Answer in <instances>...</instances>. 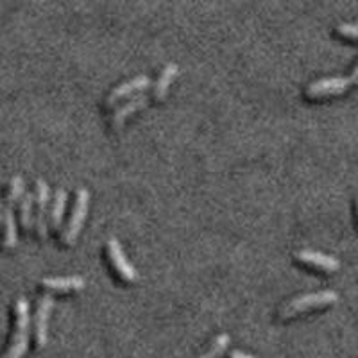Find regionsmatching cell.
I'll return each instance as SVG.
<instances>
[{
  "label": "cell",
  "instance_id": "obj_1",
  "mask_svg": "<svg viewBox=\"0 0 358 358\" xmlns=\"http://www.w3.org/2000/svg\"><path fill=\"white\" fill-rule=\"evenodd\" d=\"M25 192V181L22 176H13L9 181L8 194L2 203V220H0V245L4 249H15L18 242L15 208L20 203Z\"/></svg>",
  "mask_w": 358,
  "mask_h": 358
},
{
  "label": "cell",
  "instance_id": "obj_2",
  "mask_svg": "<svg viewBox=\"0 0 358 358\" xmlns=\"http://www.w3.org/2000/svg\"><path fill=\"white\" fill-rule=\"evenodd\" d=\"M31 335V315H29V301L24 296H18L13 305V331L9 344L0 358H24L29 348Z\"/></svg>",
  "mask_w": 358,
  "mask_h": 358
},
{
  "label": "cell",
  "instance_id": "obj_3",
  "mask_svg": "<svg viewBox=\"0 0 358 358\" xmlns=\"http://www.w3.org/2000/svg\"><path fill=\"white\" fill-rule=\"evenodd\" d=\"M338 301V294L335 290H319V292H310L297 296L290 299L287 305L280 308V319H290L297 313L306 312V310L319 308V306L334 305Z\"/></svg>",
  "mask_w": 358,
  "mask_h": 358
},
{
  "label": "cell",
  "instance_id": "obj_4",
  "mask_svg": "<svg viewBox=\"0 0 358 358\" xmlns=\"http://www.w3.org/2000/svg\"><path fill=\"white\" fill-rule=\"evenodd\" d=\"M88 203H90V192L86 188H79L76 192V203L72 208V215H70L69 222H66L65 229L62 233V242L65 245H72L76 238L81 233L83 224H85L86 213H88Z\"/></svg>",
  "mask_w": 358,
  "mask_h": 358
},
{
  "label": "cell",
  "instance_id": "obj_5",
  "mask_svg": "<svg viewBox=\"0 0 358 358\" xmlns=\"http://www.w3.org/2000/svg\"><path fill=\"white\" fill-rule=\"evenodd\" d=\"M54 306V297L50 294H41L36 301L33 315V337L38 350H43L49 341V317Z\"/></svg>",
  "mask_w": 358,
  "mask_h": 358
},
{
  "label": "cell",
  "instance_id": "obj_6",
  "mask_svg": "<svg viewBox=\"0 0 358 358\" xmlns=\"http://www.w3.org/2000/svg\"><path fill=\"white\" fill-rule=\"evenodd\" d=\"M34 231L40 236L41 241L47 238V231H49V199L50 190L49 185L45 183L43 179H36L34 185Z\"/></svg>",
  "mask_w": 358,
  "mask_h": 358
},
{
  "label": "cell",
  "instance_id": "obj_7",
  "mask_svg": "<svg viewBox=\"0 0 358 358\" xmlns=\"http://www.w3.org/2000/svg\"><path fill=\"white\" fill-rule=\"evenodd\" d=\"M106 251H108V258H110L111 265L115 267L117 274L122 278L124 281H134L136 280V271L131 265V262L127 260L126 252H124L122 245L117 238H110L106 242Z\"/></svg>",
  "mask_w": 358,
  "mask_h": 358
},
{
  "label": "cell",
  "instance_id": "obj_8",
  "mask_svg": "<svg viewBox=\"0 0 358 358\" xmlns=\"http://www.w3.org/2000/svg\"><path fill=\"white\" fill-rule=\"evenodd\" d=\"M351 86L350 78H322L310 83L306 86V97H324V95H337L346 92Z\"/></svg>",
  "mask_w": 358,
  "mask_h": 358
},
{
  "label": "cell",
  "instance_id": "obj_9",
  "mask_svg": "<svg viewBox=\"0 0 358 358\" xmlns=\"http://www.w3.org/2000/svg\"><path fill=\"white\" fill-rule=\"evenodd\" d=\"M296 258L306 265H312L315 268H321L324 273H335L337 268H341V262L335 257L324 255V252L313 251V249H301L297 251Z\"/></svg>",
  "mask_w": 358,
  "mask_h": 358
},
{
  "label": "cell",
  "instance_id": "obj_10",
  "mask_svg": "<svg viewBox=\"0 0 358 358\" xmlns=\"http://www.w3.org/2000/svg\"><path fill=\"white\" fill-rule=\"evenodd\" d=\"M149 85H151L149 76H136V78L129 79V81L120 83V85H117L111 90L110 95L106 97V106H113L117 101L134 94V92H142V90H145Z\"/></svg>",
  "mask_w": 358,
  "mask_h": 358
},
{
  "label": "cell",
  "instance_id": "obj_11",
  "mask_svg": "<svg viewBox=\"0 0 358 358\" xmlns=\"http://www.w3.org/2000/svg\"><path fill=\"white\" fill-rule=\"evenodd\" d=\"M147 102H149V97H147L145 94L133 95L129 101L124 102L122 106H118L117 110H115V113L111 115V127H113V129H118L120 126H124V122H126L134 111H138L142 110L143 106H147Z\"/></svg>",
  "mask_w": 358,
  "mask_h": 358
},
{
  "label": "cell",
  "instance_id": "obj_12",
  "mask_svg": "<svg viewBox=\"0 0 358 358\" xmlns=\"http://www.w3.org/2000/svg\"><path fill=\"white\" fill-rule=\"evenodd\" d=\"M41 287L45 290H81L85 289V278L81 276H54V278H43L41 280Z\"/></svg>",
  "mask_w": 358,
  "mask_h": 358
},
{
  "label": "cell",
  "instance_id": "obj_13",
  "mask_svg": "<svg viewBox=\"0 0 358 358\" xmlns=\"http://www.w3.org/2000/svg\"><path fill=\"white\" fill-rule=\"evenodd\" d=\"M178 72H179V69L176 63H167V65L163 66L162 72H159V76H158V79L155 81V86H152V95H155V99L162 101V99L167 95L172 81L178 78Z\"/></svg>",
  "mask_w": 358,
  "mask_h": 358
},
{
  "label": "cell",
  "instance_id": "obj_14",
  "mask_svg": "<svg viewBox=\"0 0 358 358\" xmlns=\"http://www.w3.org/2000/svg\"><path fill=\"white\" fill-rule=\"evenodd\" d=\"M66 199H69V192H66L63 187L57 188L56 194H54L52 208H50V212H49V226L52 229L62 228L63 213H65V206H66Z\"/></svg>",
  "mask_w": 358,
  "mask_h": 358
},
{
  "label": "cell",
  "instance_id": "obj_15",
  "mask_svg": "<svg viewBox=\"0 0 358 358\" xmlns=\"http://www.w3.org/2000/svg\"><path fill=\"white\" fill-rule=\"evenodd\" d=\"M18 220L24 231H31L34 228V194L24 192L18 203Z\"/></svg>",
  "mask_w": 358,
  "mask_h": 358
},
{
  "label": "cell",
  "instance_id": "obj_16",
  "mask_svg": "<svg viewBox=\"0 0 358 358\" xmlns=\"http://www.w3.org/2000/svg\"><path fill=\"white\" fill-rule=\"evenodd\" d=\"M228 346H229V335L220 334V335H217L215 338H213L210 350H208L206 353H203L201 357H197V358H220L224 353H226Z\"/></svg>",
  "mask_w": 358,
  "mask_h": 358
},
{
  "label": "cell",
  "instance_id": "obj_17",
  "mask_svg": "<svg viewBox=\"0 0 358 358\" xmlns=\"http://www.w3.org/2000/svg\"><path fill=\"white\" fill-rule=\"evenodd\" d=\"M337 33L346 38H358V24H341L337 25Z\"/></svg>",
  "mask_w": 358,
  "mask_h": 358
},
{
  "label": "cell",
  "instance_id": "obj_18",
  "mask_svg": "<svg viewBox=\"0 0 358 358\" xmlns=\"http://www.w3.org/2000/svg\"><path fill=\"white\" fill-rule=\"evenodd\" d=\"M229 358H257V357H252V355L244 353V351L235 350V351H231V353H229Z\"/></svg>",
  "mask_w": 358,
  "mask_h": 358
},
{
  "label": "cell",
  "instance_id": "obj_19",
  "mask_svg": "<svg viewBox=\"0 0 358 358\" xmlns=\"http://www.w3.org/2000/svg\"><path fill=\"white\" fill-rule=\"evenodd\" d=\"M350 81H351V85H358V65L355 66V69H353V72H351V76H350Z\"/></svg>",
  "mask_w": 358,
  "mask_h": 358
},
{
  "label": "cell",
  "instance_id": "obj_20",
  "mask_svg": "<svg viewBox=\"0 0 358 358\" xmlns=\"http://www.w3.org/2000/svg\"><path fill=\"white\" fill-rule=\"evenodd\" d=\"M0 220H2V199H0Z\"/></svg>",
  "mask_w": 358,
  "mask_h": 358
},
{
  "label": "cell",
  "instance_id": "obj_21",
  "mask_svg": "<svg viewBox=\"0 0 358 358\" xmlns=\"http://www.w3.org/2000/svg\"><path fill=\"white\" fill-rule=\"evenodd\" d=\"M357 208H358V197H357Z\"/></svg>",
  "mask_w": 358,
  "mask_h": 358
}]
</instances>
